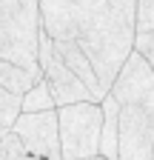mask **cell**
I'll return each mask as SVG.
<instances>
[{"label":"cell","instance_id":"obj_1","mask_svg":"<svg viewBox=\"0 0 154 160\" xmlns=\"http://www.w3.org/2000/svg\"><path fill=\"white\" fill-rule=\"evenodd\" d=\"M40 32V0H0V60L43 72L37 60Z\"/></svg>","mask_w":154,"mask_h":160},{"label":"cell","instance_id":"obj_2","mask_svg":"<svg viewBox=\"0 0 154 160\" xmlns=\"http://www.w3.org/2000/svg\"><path fill=\"white\" fill-rule=\"evenodd\" d=\"M60 123V157L80 160L100 154V134H103V106L97 100L69 103L57 109Z\"/></svg>","mask_w":154,"mask_h":160},{"label":"cell","instance_id":"obj_3","mask_svg":"<svg viewBox=\"0 0 154 160\" xmlns=\"http://www.w3.org/2000/svg\"><path fill=\"white\" fill-rule=\"evenodd\" d=\"M108 94L120 106H143L154 114V66L148 63V57L134 49L117 72V80L111 83Z\"/></svg>","mask_w":154,"mask_h":160},{"label":"cell","instance_id":"obj_4","mask_svg":"<svg viewBox=\"0 0 154 160\" xmlns=\"http://www.w3.org/2000/svg\"><path fill=\"white\" fill-rule=\"evenodd\" d=\"M12 132L20 137L29 154L43 160H63L60 157V123H57V109L49 112H20L14 120Z\"/></svg>","mask_w":154,"mask_h":160},{"label":"cell","instance_id":"obj_5","mask_svg":"<svg viewBox=\"0 0 154 160\" xmlns=\"http://www.w3.org/2000/svg\"><path fill=\"white\" fill-rule=\"evenodd\" d=\"M117 160H154V114L143 106H120Z\"/></svg>","mask_w":154,"mask_h":160},{"label":"cell","instance_id":"obj_6","mask_svg":"<svg viewBox=\"0 0 154 160\" xmlns=\"http://www.w3.org/2000/svg\"><path fill=\"white\" fill-rule=\"evenodd\" d=\"M43 80H46V86H49V92H51V97H54L57 109H60V106H69V103L94 100V94L86 89V83L63 63L57 52L43 63Z\"/></svg>","mask_w":154,"mask_h":160},{"label":"cell","instance_id":"obj_7","mask_svg":"<svg viewBox=\"0 0 154 160\" xmlns=\"http://www.w3.org/2000/svg\"><path fill=\"white\" fill-rule=\"evenodd\" d=\"M54 52L60 54V60H63V63H66V66H69V69H71V72H74V74L86 83V89L94 94V100H97V103L108 94V92L103 89V83H100L97 72H94L91 60L86 57V52L77 46L74 40H54Z\"/></svg>","mask_w":154,"mask_h":160},{"label":"cell","instance_id":"obj_8","mask_svg":"<svg viewBox=\"0 0 154 160\" xmlns=\"http://www.w3.org/2000/svg\"><path fill=\"white\" fill-rule=\"evenodd\" d=\"M103 106V134H100V154L117 160V140H120V103L111 94L100 100Z\"/></svg>","mask_w":154,"mask_h":160},{"label":"cell","instance_id":"obj_9","mask_svg":"<svg viewBox=\"0 0 154 160\" xmlns=\"http://www.w3.org/2000/svg\"><path fill=\"white\" fill-rule=\"evenodd\" d=\"M37 80H43V72H31L26 66H17V63H9V60H0V86L6 92L23 97Z\"/></svg>","mask_w":154,"mask_h":160},{"label":"cell","instance_id":"obj_10","mask_svg":"<svg viewBox=\"0 0 154 160\" xmlns=\"http://www.w3.org/2000/svg\"><path fill=\"white\" fill-rule=\"evenodd\" d=\"M20 109L23 112H49V109H57L54 97L46 86V80H37V83L20 97Z\"/></svg>","mask_w":154,"mask_h":160},{"label":"cell","instance_id":"obj_11","mask_svg":"<svg viewBox=\"0 0 154 160\" xmlns=\"http://www.w3.org/2000/svg\"><path fill=\"white\" fill-rule=\"evenodd\" d=\"M0 160H43V157L29 154L12 129H0Z\"/></svg>","mask_w":154,"mask_h":160},{"label":"cell","instance_id":"obj_12","mask_svg":"<svg viewBox=\"0 0 154 160\" xmlns=\"http://www.w3.org/2000/svg\"><path fill=\"white\" fill-rule=\"evenodd\" d=\"M20 112H23L20 109V97L0 86V129H12Z\"/></svg>","mask_w":154,"mask_h":160},{"label":"cell","instance_id":"obj_13","mask_svg":"<svg viewBox=\"0 0 154 160\" xmlns=\"http://www.w3.org/2000/svg\"><path fill=\"white\" fill-rule=\"evenodd\" d=\"M154 32V0H137V34Z\"/></svg>","mask_w":154,"mask_h":160},{"label":"cell","instance_id":"obj_14","mask_svg":"<svg viewBox=\"0 0 154 160\" xmlns=\"http://www.w3.org/2000/svg\"><path fill=\"white\" fill-rule=\"evenodd\" d=\"M94 160H108V157H103V154H97V157H94Z\"/></svg>","mask_w":154,"mask_h":160},{"label":"cell","instance_id":"obj_15","mask_svg":"<svg viewBox=\"0 0 154 160\" xmlns=\"http://www.w3.org/2000/svg\"><path fill=\"white\" fill-rule=\"evenodd\" d=\"M80 160H94V157H80Z\"/></svg>","mask_w":154,"mask_h":160}]
</instances>
